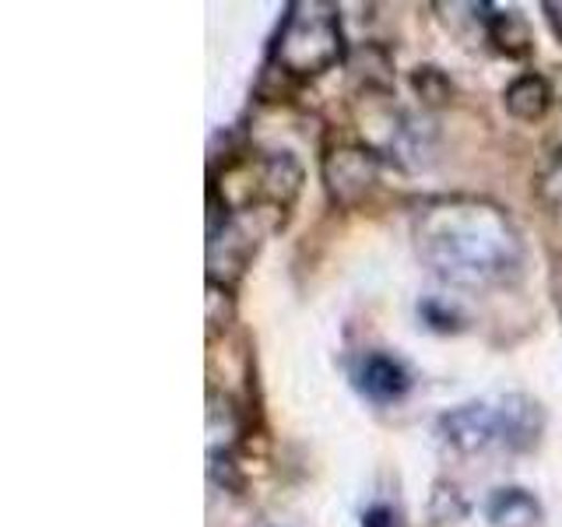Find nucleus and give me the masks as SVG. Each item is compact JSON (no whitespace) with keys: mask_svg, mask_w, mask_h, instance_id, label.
I'll return each mask as SVG.
<instances>
[{"mask_svg":"<svg viewBox=\"0 0 562 527\" xmlns=\"http://www.w3.org/2000/svg\"><path fill=\"white\" fill-rule=\"evenodd\" d=\"M412 88H415V96L426 102V105H443V102H450V96H453V85H450V78L443 75L439 67H432V64H426V67H418L415 75H412Z\"/></svg>","mask_w":562,"mask_h":527,"instance_id":"nucleus-15","label":"nucleus"},{"mask_svg":"<svg viewBox=\"0 0 562 527\" xmlns=\"http://www.w3.org/2000/svg\"><path fill=\"white\" fill-rule=\"evenodd\" d=\"M362 527H401V517L394 514V506L386 503H373L362 514Z\"/></svg>","mask_w":562,"mask_h":527,"instance_id":"nucleus-17","label":"nucleus"},{"mask_svg":"<svg viewBox=\"0 0 562 527\" xmlns=\"http://www.w3.org/2000/svg\"><path fill=\"white\" fill-rule=\"evenodd\" d=\"M503 102H506L509 116H517L524 123H535V120H541L544 113H549L552 88H549V81H544L541 75H520V78H514V81L506 85Z\"/></svg>","mask_w":562,"mask_h":527,"instance_id":"nucleus-11","label":"nucleus"},{"mask_svg":"<svg viewBox=\"0 0 562 527\" xmlns=\"http://www.w3.org/2000/svg\"><path fill=\"white\" fill-rule=\"evenodd\" d=\"M303 190V166L295 162L292 152H274L260 158V204L292 208V201Z\"/></svg>","mask_w":562,"mask_h":527,"instance_id":"nucleus-9","label":"nucleus"},{"mask_svg":"<svg viewBox=\"0 0 562 527\" xmlns=\"http://www.w3.org/2000/svg\"><path fill=\"white\" fill-rule=\"evenodd\" d=\"M239 433H243V418H239L236 401L211 386L207 391V447H211V457L233 453Z\"/></svg>","mask_w":562,"mask_h":527,"instance_id":"nucleus-12","label":"nucleus"},{"mask_svg":"<svg viewBox=\"0 0 562 527\" xmlns=\"http://www.w3.org/2000/svg\"><path fill=\"white\" fill-rule=\"evenodd\" d=\"M474 18L482 22L488 43L496 46L503 57H527V53L535 49V35H531V25H527V18L517 11V8H496V4H471Z\"/></svg>","mask_w":562,"mask_h":527,"instance_id":"nucleus-7","label":"nucleus"},{"mask_svg":"<svg viewBox=\"0 0 562 527\" xmlns=\"http://www.w3.org/2000/svg\"><path fill=\"white\" fill-rule=\"evenodd\" d=\"M499 439L509 450H531L544 433V412L535 397L527 394H506L496 408Z\"/></svg>","mask_w":562,"mask_h":527,"instance_id":"nucleus-8","label":"nucleus"},{"mask_svg":"<svg viewBox=\"0 0 562 527\" xmlns=\"http://www.w3.org/2000/svg\"><path fill=\"white\" fill-rule=\"evenodd\" d=\"M544 11H549V22H552L555 35L562 40V4H544Z\"/></svg>","mask_w":562,"mask_h":527,"instance_id":"nucleus-18","label":"nucleus"},{"mask_svg":"<svg viewBox=\"0 0 562 527\" xmlns=\"http://www.w3.org/2000/svg\"><path fill=\"white\" fill-rule=\"evenodd\" d=\"M321 176L330 204L356 208L359 201L369 198V190L380 180V155L376 148L366 145H338L324 155Z\"/></svg>","mask_w":562,"mask_h":527,"instance_id":"nucleus-4","label":"nucleus"},{"mask_svg":"<svg viewBox=\"0 0 562 527\" xmlns=\"http://www.w3.org/2000/svg\"><path fill=\"white\" fill-rule=\"evenodd\" d=\"M418 313L432 330H461V316H457L450 306L439 303V299H426V303L418 306Z\"/></svg>","mask_w":562,"mask_h":527,"instance_id":"nucleus-16","label":"nucleus"},{"mask_svg":"<svg viewBox=\"0 0 562 527\" xmlns=\"http://www.w3.org/2000/svg\"><path fill=\"white\" fill-rule=\"evenodd\" d=\"M359 391L373 404H394L412 391V373L401 359L386 356V351H366L356 369Z\"/></svg>","mask_w":562,"mask_h":527,"instance_id":"nucleus-6","label":"nucleus"},{"mask_svg":"<svg viewBox=\"0 0 562 527\" xmlns=\"http://www.w3.org/2000/svg\"><path fill=\"white\" fill-rule=\"evenodd\" d=\"M204 321H207V334L215 338V334L228 330V324H233L236 316V303H233V289L225 285H215V281H207V295H204Z\"/></svg>","mask_w":562,"mask_h":527,"instance_id":"nucleus-14","label":"nucleus"},{"mask_svg":"<svg viewBox=\"0 0 562 527\" xmlns=\"http://www.w3.org/2000/svg\"><path fill=\"white\" fill-rule=\"evenodd\" d=\"M281 225V208L254 204L246 211H233L218 233L207 236V281L233 289L243 278L246 264L257 254L263 236H271Z\"/></svg>","mask_w":562,"mask_h":527,"instance_id":"nucleus-3","label":"nucleus"},{"mask_svg":"<svg viewBox=\"0 0 562 527\" xmlns=\"http://www.w3.org/2000/svg\"><path fill=\"white\" fill-rule=\"evenodd\" d=\"M485 517L492 527H541L544 514L535 492H527L520 485H503L488 496Z\"/></svg>","mask_w":562,"mask_h":527,"instance_id":"nucleus-10","label":"nucleus"},{"mask_svg":"<svg viewBox=\"0 0 562 527\" xmlns=\"http://www.w3.org/2000/svg\"><path fill=\"white\" fill-rule=\"evenodd\" d=\"M345 57L341 14L324 0H299L281 18L271 67L285 78H316Z\"/></svg>","mask_w":562,"mask_h":527,"instance_id":"nucleus-2","label":"nucleus"},{"mask_svg":"<svg viewBox=\"0 0 562 527\" xmlns=\"http://www.w3.org/2000/svg\"><path fill=\"white\" fill-rule=\"evenodd\" d=\"M418 257L457 289H492L524 268V243L514 218L482 198H439L415 218Z\"/></svg>","mask_w":562,"mask_h":527,"instance_id":"nucleus-1","label":"nucleus"},{"mask_svg":"<svg viewBox=\"0 0 562 527\" xmlns=\"http://www.w3.org/2000/svg\"><path fill=\"white\" fill-rule=\"evenodd\" d=\"M439 436H443L453 450L479 453L492 444V439H499L496 408H488L482 401L457 404V408L439 415Z\"/></svg>","mask_w":562,"mask_h":527,"instance_id":"nucleus-5","label":"nucleus"},{"mask_svg":"<svg viewBox=\"0 0 562 527\" xmlns=\"http://www.w3.org/2000/svg\"><path fill=\"white\" fill-rule=\"evenodd\" d=\"M471 514L468 500L461 496V489H457L453 482H443L439 479L432 485V496H429V520L436 527H447V524H461L464 517Z\"/></svg>","mask_w":562,"mask_h":527,"instance_id":"nucleus-13","label":"nucleus"}]
</instances>
